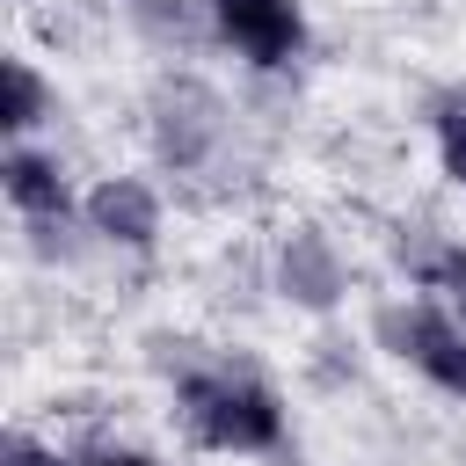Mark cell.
Segmentation results:
<instances>
[{
  "mask_svg": "<svg viewBox=\"0 0 466 466\" xmlns=\"http://www.w3.org/2000/svg\"><path fill=\"white\" fill-rule=\"evenodd\" d=\"M430 131H437L444 175L466 189V95H437V102H430Z\"/></svg>",
  "mask_w": 466,
  "mask_h": 466,
  "instance_id": "52a82bcc",
  "label": "cell"
},
{
  "mask_svg": "<svg viewBox=\"0 0 466 466\" xmlns=\"http://www.w3.org/2000/svg\"><path fill=\"white\" fill-rule=\"evenodd\" d=\"M0 80H7V102H0V124H7V138L22 146L44 116H51V87H44V73L29 66V58H7L0 66Z\"/></svg>",
  "mask_w": 466,
  "mask_h": 466,
  "instance_id": "8992f818",
  "label": "cell"
},
{
  "mask_svg": "<svg viewBox=\"0 0 466 466\" xmlns=\"http://www.w3.org/2000/svg\"><path fill=\"white\" fill-rule=\"evenodd\" d=\"M0 466H80V459H58V451H44L36 437H7V444H0Z\"/></svg>",
  "mask_w": 466,
  "mask_h": 466,
  "instance_id": "9c48e42d",
  "label": "cell"
},
{
  "mask_svg": "<svg viewBox=\"0 0 466 466\" xmlns=\"http://www.w3.org/2000/svg\"><path fill=\"white\" fill-rule=\"evenodd\" d=\"M218 44H233L248 66H291L306 51V15L299 0H211Z\"/></svg>",
  "mask_w": 466,
  "mask_h": 466,
  "instance_id": "3957f363",
  "label": "cell"
},
{
  "mask_svg": "<svg viewBox=\"0 0 466 466\" xmlns=\"http://www.w3.org/2000/svg\"><path fill=\"white\" fill-rule=\"evenodd\" d=\"M175 408H182L189 437L211 444V451H269V444H284L277 393L255 371H240V364H197V371H182L175 379Z\"/></svg>",
  "mask_w": 466,
  "mask_h": 466,
  "instance_id": "6da1fadb",
  "label": "cell"
},
{
  "mask_svg": "<svg viewBox=\"0 0 466 466\" xmlns=\"http://www.w3.org/2000/svg\"><path fill=\"white\" fill-rule=\"evenodd\" d=\"M87 226L102 240H124V248H153L160 233V197L131 175H109L102 189H87Z\"/></svg>",
  "mask_w": 466,
  "mask_h": 466,
  "instance_id": "5b68a950",
  "label": "cell"
},
{
  "mask_svg": "<svg viewBox=\"0 0 466 466\" xmlns=\"http://www.w3.org/2000/svg\"><path fill=\"white\" fill-rule=\"evenodd\" d=\"M430 284H437V291L451 299V313L466 320V255H437V262H430Z\"/></svg>",
  "mask_w": 466,
  "mask_h": 466,
  "instance_id": "ba28073f",
  "label": "cell"
},
{
  "mask_svg": "<svg viewBox=\"0 0 466 466\" xmlns=\"http://www.w3.org/2000/svg\"><path fill=\"white\" fill-rule=\"evenodd\" d=\"M80 466H160L153 451H124V444H102V451H87Z\"/></svg>",
  "mask_w": 466,
  "mask_h": 466,
  "instance_id": "30bf717a",
  "label": "cell"
},
{
  "mask_svg": "<svg viewBox=\"0 0 466 466\" xmlns=\"http://www.w3.org/2000/svg\"><path fill=\"white\" fill-rule=\"evenodd\" d=\"M0 197H7L29 226H58V218L73 211L66 167H58L51 153H36V146H7V160H0Z\"/></svg>",
  "mask_w": 466,
  "mask_h": 466,
  "instance_id": "277c9868",
  "label": "cell"
},
{
  "mask_svg": "<svg viewBox=\"0 0 466 466\" xmlns=\"http://www.w3.org/2000/svg\"><path fill=\"white\" fill-rule=\"evenodd\" d=\"M379 335H386V350H393L400 364H415L437 393L466 400V320H459V313L408 299V306H386V313H379Z\"/></svg>",
  "mask_w": 466,
  "mask_h": 466,
  "instance_id": "7a4b0ae2",
  "label": "cell"
}]
</instances>
